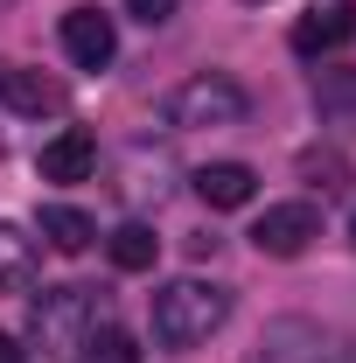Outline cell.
Returning <instances> with one entry per match:
<instances>
[{"instance_id":"6da1fadb","label":"cell","mask_w":356,"mask_h":363,"mask_svg":"<svg viewBox=\"0 0 356 363\" xmlns=\"http://www.w3.org/2000/svg\"><path fill=\"white\" fill-rule=\"evenodd\" d=\"M230 315V294L223 286H203V279H168L161 294H154V308H147V328H154V342L161 350H196V342H210Z\"/></svg>"},{"instance_id":"7a4b0ae2","label":"cell","mask_w":356,"mask_h":363,"mask_svg":"<svg viewBox=\"0 0 356 363\" xmlns=\"http://www.w3.org/2000/svg\"><path fill=\"white\" fill-rule=\"evenodd\" d=\"M112 321L98 286H43V301L28 308V335L43 342L49 357H84V342Z\"/></svg>"},{"instance_id":"3957f363","label":"cell","mask_w":356,"mask_h":363,"mask_svg":"<svg viewBox=\"0 0 356 363\" xmlns=\"http://www.w3.org/2000/svg\"><path fill=\"white\" fill-rule=\"evenodd\" d=\"M245 84L238 77H223V70H196V77H182L175 91H168V126H182V133H196V126H238L245 119Z\"/></svg>"},{"instance_id":"277c9868","label":"cell","mask_w":356,"mask_h":363,"mask_svg":"<svg viewBox=\"0 0 356 363\" xmlns=\"http://www.w3.org/2000/svg\"><path fill=\"white\" fill-rule=\"evenodd\" d=\"M314 238H321V210L314 203H266V217L252 224V245L266 259H301Z\"/></svg>"},{"instance_id":"5b68a950","label":"cell","mask_w":356,"mask_h":363,"mask_svg":"<svg viewBox=\"0 0 356 363\" xmlns=\"http://www.w3.org/2000/svg\"><path fill=\"white\" fill-rule=\"evenodd\" d=\"M252 363H343V350H335V342H328L314 321L279 315V321H266V335H259Z\"/></svg>"},{"instance_id":"8992f818","label":"cell","mask_w":356,"mask_h":363,"mask_svg":"<svg viewBox=\"0 0 356 363\" xmlns=\"http://www.w3.org/2000/svg\"><path fill=\"white\" fill-rule=\"evenodd\" d=\"M63 56H70L77 70H105V63L119 56L112 14H105V7H70V14H63Z\"/></svg>"},{"instance_id":"52a82bcc","label":"cell","mask_w":356,"mask_h":363,"mask_svg":"<svg viewBox=\"0 0 356 363\" xmlns=\"http://www.w3.org/2000/svg\"><path fill=\"white\" fill-rule=\"evenodd\" d=\"M356 35V7L350 0H328V7H308L301 21H294V56H335V49Z\"/></svg>"},{"instance_id":"ba28073f","label":"cell","mask_w":356,"mask_h":363,"mask_svg":"<svg viewBox=\"0 0 356 363\" xmlns=\"http://www.w3.org/2000/svg\"><path fill=\"white\" fill-rule=\"evenodd\" d=\"M35 168H43V182H91L98 175V140L84 126H63L56 140H43Z\"/></svg>"},{"instance_id":"9c48e42d","label":"cell","mask_w":356,"mask_h":363,"mask_svg":"<svg viewBox=\"0 0 356 363\" xmlns=\"http://www.w3.org/2000/svg\"><path fill=\"white\" fill-rule=\"evenodd\" d=\"M196 196H203L210 210H245V203L259 196V175H252L245 161H210V168H196Z\"/></svg>"},{"instance_id":"30bf717a","label":"cell","mask_w":356,"mask_h":363,"mask_svg":"<svg viewBox=\"0 0 356 363\" xmlns=\"http://www.w3.org/2000/svg\"><path fill=\"white\" fill-rule=\"evenodd\" d=\"M43 272V245L21 224H0V294H28Z\"/></svg>"},{"instance_id":"8fae6325","label":"cell","mask_w":356,"mask_h":363,"mask_svg":"<svg viewBox=\"0 0 356 363\" xmlns=\"http://www.w3.org/2000/svg\"><path fill=\"white\" fill-rule=\"evenodd\" d=\"M0 98H7L21 119L63 112V84H56V77H43V70H0Z\"/></svg>"},{"instance_id":"7c38bea8","label":"cell","mask_w":356,"mask_h":363,"mask_svg":"<svg viewBox=\"0 0 356 363\" xmlns=\"http://www.w3.org/2000/svg\"><path fill=\"white\" fill-rule=\"evenodd\" d=\"M35 230H43V238L56 245V252H70V259H77V252H91V238H98V224H91V217L77 210V203H43Z\"/></svg>"},{"instance_id":"4fadbf2b","label":"cell","mask_w":356,"mask_h":363,"mask_svg":"<svg viewBox=\"0 0 356 363\" xmlns=\"http://www.w3.org/2000/svg\"><path fill=\"white\" fill-rule=\"evenodd\" d=\"M105 259L119 272H154V259H161V238L147 224H119L112 238H105Z\"/></svg>"},{"instance_id":"5bb4252c","label":"cell","mask_w":356,"mask_h":363,"mask_svg":"<svg viewBox=\"0 0 356 363\" xmlns=\"http://www.w3.org/2000/svg\"><path fill=\"white\" fill-rule=\"evenodd\" d=\"M314 105H321L328 119H356V63L314 70Z\"/></svg>"},{"instance_id":"9a60e30c","label":"cell","mask_w":356,"mask_h":363,"mask_svg":"<svg viewBox=\"0 0 356 363\" xmlns=\"http://www.w3.org/2000/svg\"><path fill=\"white\" fill-rule=\"evenodd\" d=\"M301 182L321 189V196H343V189H350V161H343L335 147H308V154H301Z\"/></svg>"},{"instance_id":"2e32d148","label":"cell","mask_w":356,"mask_h":363,"mask_svg":"<svg viewBox=\"0 0 356 363\" xmlns=\"http://www.w3.org/2000/svg\"><path fill=\"white\" fill-rule=\"evenodd\" d=\"M84 363H140V350H133V335H126V328H112V321H105V328L84 342Z\"/></svg>"},{"instance_id":"e0dca14e","label":"cell","mask_w":356,"mask_h":363,"mask_svg":"<svg viewBox=\"0 0 356 363\" xmlns=\"http://www.w3.org/2000/svg\"><path fill=\"white\" fill-rule=\"evenodd\" d=\"M126 14H133L140 28H161V21L175 14V0H126Z\"/></svg>"},{"instance_id":"ac0fdd59","label":"cell","mask_w":356,"mask_h":363,"mask_svg":"<svg viewBox=\"0 0 356 363\" xmlns=\"http://www.w3.org/2000/svg\"><path fill=\"white\" fill-rule=\"evenodd\" d=\"M0 363H21V342L14 335H0Z\"/></svg>"},{"instance_id":"d6986e66","label":"cell","mask_w":356,"mask_h":363,"mask_svg":"<svg viewBox=\"0 0 356 363\" xmlns=\"http://www.w3.org/2000/svg\"><path fill=\"white\" fill-rule=\"evenodd\" d=\"M350 245H356V217H350Z\"/></svg>"},{"instance_id":"ffe728a7","label":"cell","mask_w":356,"mask_h":363,"mask_svg":"<svg viewBox=\"0 0 356 363\" xmlns=\"http://www.w3.org/2000/svg\"><path fill=\"white\" fill-rule=\"evenodd\" d=\"M245 7H259V0H245Z\"/></svg>"}]
</instances>
